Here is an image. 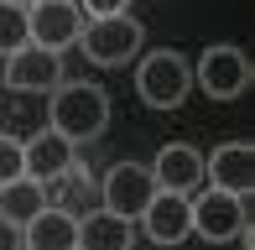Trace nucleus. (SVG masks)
I'll list each match as a JSON object with an SVG mask.
<instances>
[{
    "label": "nucleus",
    "instance_id": "1",
    "mask_svg": "<svg viewBox=\"0 0 255 250\" xmlns=\"http://www.w3.org/2000/svg\"><path fill=\"white\" fill-rule=\"evenodd\" d=\"M47 125L63 141H94L110 125V94L99 84H57L52 89V105H47Z\"/></svg>",
    "mask_w": 255,
    "mask_h": 250
},
{
    "label": "nucleus",
    "instance_id": "2",
    "mask_svg": "<svg viewBox=\"0 0 255 250\" xmlns=\"http://www.w3.org/2000/svg\"><path fill=\"white\" fill-rule=\"evenodd\" d=\"M141 42H146V31H141V21L125 10V16H99V21H84V31H78V47H84V58L89 63H99V68H125L141 52Z\"/></svg>",
    "mask_w": 255,
    "mask_h": 250
},
{
    "label": "nucleus",
    "instance_id": "3",
    "mask_svg": "<svg viewBox=\"0 0 255 250\" xmlns=\"http://www.w3.org/2000/svg\"><path fill=\"white\" fill-rule=\"evenodd\" d=\"M188 89H193V68L182 52H146L141 68H135V94L146 99L151 110H177L182 99H188Z\"/></svg>",
    "mask_w": 255,
    "mask_h": 250
},
{
    "label": "nucleus",
    "instance_id": "4",
    "mask_svg": "<svg viewBox=\"0 0 255 250\" xmlns=\"http://www.w3.org/2000/svg\"><path fill=\"white\" fill-rule=\"evenodd\" d=\"M255 68L245 58V47H235V42H214V47H203L198 68H193V89H203L208 99H240L250 89Z\"/></svg>",
    "mask_w": 255,
    "mask_h": 250
},
{
    "label": "nucleus",
    "instance_id": "5",
    "mask_svg": "<svg viewBox=\"0 0 255 250\" xmlns=\"http://www.w3.org/2000/svg\"><path fill=\"white\" fill-rule=\"evenodd\" d=\"M188 203H193V235L208 240V245H229L245 230H255V224H245V198H240V193L208 188V193H198V198H188Z\"/></svg>",
    "mask_w": 255,
    "mask_h": 250
},
{
    "label": "nucleus",
    "instance_id": "6",
    "mask_svg": "<svg viewBox=\"0 0 255 250\" xmlns=\"http://www.w3.org/2000/svg\"><path fill=\"white\" fill-rule=\"evenodd\" d=\"M0 84L16 89V94H52V89L63 84V52H47V47H37V42H26V47H16L5 58Z\"/></svg>",
    "mask_w": 255,
    "mask_h": 250
},
{
    "label": "nucleus",
    "instance_id": "7",
    "mask_svg": "<svg viewBox=\"0 0 255 250\" xmlns=\"http://www.w3.org/2000/svg\"><path fill=\"white\" fill-rule=\"evenodd\" d=\"M99 193H104V209L110 214L141 219L146 203H151V193H156V177H151V167H141V162H115L110 172H104Z\"/></svg>",
    "mask_w": 255,
    "mask_h": 250
},
{
    "label": "nucleus",
    "instance_id": "8",
    "mask_svg": "<svg viewBox=\"0 0 255 250\" xmlns=\"http://www.w3.org/2000/svg\"><path fill=\"white\" fill-rule=\"evenodd\" d=\"M26 26H31V42L47 52H63L78 42V31H84V10H78V0H31L26 5Z\"/></svg>",
    "mask_w": 255,
    "mask_h": 250
},
{
    "label": "nucleus",
    "instance_id": "9",
    "mask_svg": "<svg viewBox=\"0 0 255 250\" xmlns=\"http://www.w3.org/2000/svg\"><path fill=\"white\" fill-rule=\"evenodd\" d=\"M203 183L250 198V193H255V146H250V141H224V146H214L208 162H203Z\"/></svg>",
    "mask_w": 255,
    "mask_h": 250
},
{
    "label": "nucleus",
    "instance_id": "10",
    "mask_svg": "<svg viewBox=\"0 0 255 250\" xmlns=\"http://www.w3.org/2000/svg\"><path fill=\"white\" fill-rule=\"evenodd\" d=\"M141 224H146V235H151L156 245H177V240H188V235H193V203H188V193H167V188H156L151 203H146V214H141Z\"/></svg>",
    "mask_w": 255,
    "mask_h": 250
},
{
    "label": "nucleus",
    "instance_id": "11",
    "mask_svg": "<svg viewBox=\"0 0 255 250\" xmlns=\"http://www.w3.org/2000/svg\"><path fill=\"white\" fill-rule=\"evenodd\" d=\"M151 177H156V188H167V193L203 188V151H193L188 141H167L156 151V162H151Z\"/></svg>",
    "mask_w": 255,
    "mask_h": 250
},
{
    "label": "nucleus",
    "instance_id": "12",
    "mask_svg": "<svg viewBox=\"0 0 255 250\" xmlns=\"http://www.w3.org/2000/svg\"><path fill=\"white\" fill-rule=\"evenodd\" d=\"M73 167H78V162H73V141H63L52 125H47V130H37V135L26 141V177H37V183L52 188L57 177H68Z\"/></svg>",
    "mask_w": 255,
    "mask_h": 250
},
{
    "label": "nucleus",
    "instance_id": "13",
    "mask_svg": "<svg viewBox=\"0 0 255 250\" xmlns=\"http://www.w3.org/2000/svg\"><path fill=\"white\" fill-rule=\"evenodd\" d=\"M21 245L26 250H78V214L47 203V209L21 230Z\"/></svg>",
    "mask_w": 255,
    "mask_h": 250
},
{
    "label": "nucleus",
    "instance_id": "14",
    "mask_svg": "<svg viewBox=\"0 0 255 250\" xmlns=\"http://www.w3.org/2000/svg\"><path fill=\"white\" fill-rule=\"evenodd\" d=\"M78 250H135V219L94 209L78 219Z\"/></svg>",
    "mask_w": 255,
    "mask_h": 250
},
{
    "label": "nucleus",
    "instance_id": "15",
    "mask_svg": "<svg viewBox=\"0 0 255 250\" xmlns=\"http://www.w3.org/2000/svg\"><path fill=\"white\" fill-rule=\"evenodd\" d=\"M47 203H52L47 198V183H37V177H16V183L0 188V219H10L16 230H26Z\"/></svg>",
    "mask_w": 255,
    "mask_h": 250
},
{
    "label": "nucleus",
    "instance_id": "16",
    "mask_svg": "<svg viewBox=\"0 0 255 250\" xmlns=\"http://www.w3.org/2000/svg\"><path fill=\"white\" fill-rule=\"evenodd\" d=\"M31 42V26H26V5H10L0 0V58H10L16 47Z\"/></svg>",
    "mask_w": 255,
    "mask_h": 250
},
{
    "label": "nucleus",
    "instance_id": "17",
    "mask_svg": "<svg viewBox=\"0 0 255 250\" xmlns=\"http://www.w3.org/2000/svg\"><path fill=\"white\" fill-rule=\"evenodd\" d=\"M16 177H26V141L0 135V188L16 183Z\"/></svg>",
    "mask_w": 255,
    "mask_h": 250
},
{
    "label": "nucleus",
    "instance_id": "18",
    "mask_svg": "<svg viewBox=\"0 0 255 250\" xmlns=\"http://www.w3.org/2000/svg\"><path fill=\"white\" fill-rule=\"evenodd\" d=\"M78 10H84L89 21H99V16H125V10H130V0H84Z\"/></svg>",
    "mask_w": 255,
    "mask_h": 250
},
{
    "label": "nucleus",
    "instance_id": "19",
    "mask_svg": "<svg viewBox=\"0 0 255 250\" xmlns=\"http://www.w3.org/2000/svg\"><path fill=\"white\" fill-rule=\"evenodd\" d=\"M0 250H21V230L10 219H0Z\"/></svg>",
    "mask_w": 255,
    "mask_h": 250
},
{
    "label": "nucleus",
    "instance_id": "20",
    "mask_svg": "<svg viewBox=\"0 0 255 250\" xmlns=\"http://www.w3.org/2000/svg\"><path fill=\"white\" fill-rule=\"evenodd\" d=\"M10 5H31V0H10Z\"/></svg>",
    "mask_w": 255,
    "mask_h": 250
},
{
    "label": "nucleus",
    "instance_id": "21",
    "mask_svg": "<svg viewBox=\"0 0 255 250\" xmlns=\"http://www.w3.org/2000/svg\"><path fill=\"white\" fill-rule=\"evenodd\" d=\"M21 250H26V245H21Z\"/></svg>",
    "mask_w": 255,
    "mask_h": 250
}]
</instances>
